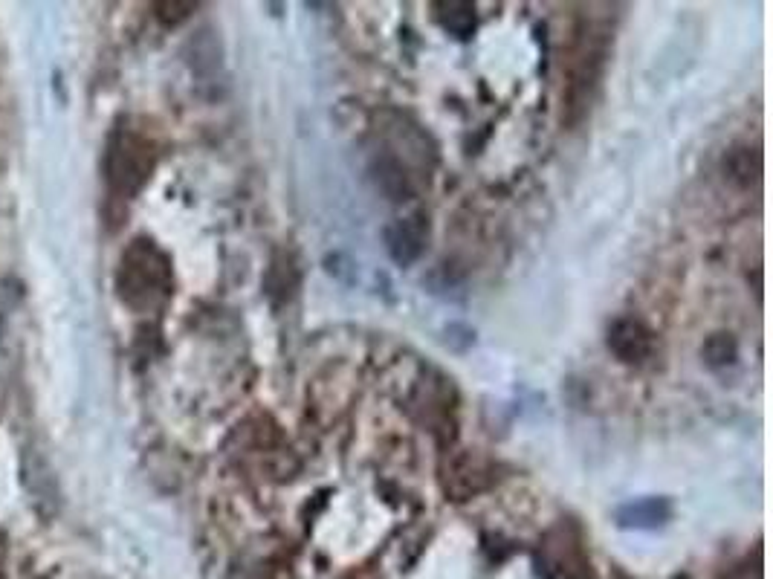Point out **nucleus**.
<instances>
[{"instance_id":"10","label":"nucleus","mask_w":773,"mask_h":579,"mask_svg":"<svg viewBox=\"0 0 773 579\" xmlns=\"http://www.w3.org/2000/svg\"><path fill=\"white\" fill-rule=\"evenodd\" d=\"M724 171H727V180H730V183L747 189V186L759 177L762 166H759V157H756L750 148H733V151L727 154V160H724Z\"/></svg>"},{"instance_id":"9","label":"nucleus","mask_w":773,"mask_h":579,"mask_svg":"<svg viewBox=\"0 0 773 579\" xmlns=\"http://www.w3.org/2000/svg\"><path fill=\"white\" fill-rule=\"evenodd\" d=\"M438 21L441 27L455 35V38H470L475 29V9L470 3L461 0H449V3H438Z\"/></svg>"},{"instance_id":"6","label":"nucleus","mask_w":773,"mask_h":579,"mask_svg":"<svg viewBox=\"0 0 773 579\" xmlns=\"http://www.w3.org/2000/svg\"><path fill=\"white\" fill-rule=\"evenodd\" d=\"M669 519H672V504L666 498H637L617 510V524L635 527V530H655Z\"/></svg>"},{"instance_id":"11","label":"nucleus","mask_w":773,"mask_h":579,"mask_svg":"<svg viewBox=\"0 0 773 579\" xmlns=\"http://www.w3.org/2000/svg\"><path fill=\"white\" fill-rule=\"evenodd\" d=\"M192 70L197 76H212L221 67V44L212 38V32H200L192 41Z\"/></svg>"},{"instance_id":"5","label":"nucleus","mask_w":773,"mask_h":579,"mask_svg":"<svg viewBox=\"0 0 773 579\" xmlns=\"http://www.w3.org/2000/svg\"><path fill=\"white\" fill-rule=\"evenodd\" d=\"M426 238H429V229H426L423 218H406V221L391 223L386 229L388 255L394 258V264L409 267L423 255Z\"/></svg>"},{"instance_id":"4","label":"nucleus","mask_w":773,"mask_h":579,"mask_svg":"<svg viewBox=\"0 0 773 579\" xmlns=\"http://www.w3.org/2000/svg\"><path fill=\"white\" fill-rule=\"evenodd\" d=\"M608 348L623 365H643L652 357V333L637 319H617L608 328Z\"/></svg>"},{"instance_id":"8","label":"nucleus","mask_w":773,"mask_h":579,"mask_svg":"<svg viewBox=\"0 0 773 579\" xmlns=\"http://www.w3.org/2000/svg\"><path fill=\"white\" fill-rule=\"evenodd\" d=\"M24 481H27L29 496L35 504L44 507V513H53L56 507V478H53V469L50 464L38 455V452H29L27 464H24Z\"/></svg>"},{"instance_id":"13","label":"nucleus","mask_w":773,"mask_h":579,"mask_svg":"<svg viewBox=\"0 0 773 579\" xmlns=\"http://www.w3.org/2000/svg\"><path fill=\"white\" fill-rule=\"evenodd\" d=\"M736 357H739V345L730 333H713L704 342V359L710 368H727L736 362Z\"/></svg>"},{"instance_id":"3","label":"nucleus","mask_w":773,"mask_h":579,"mask_svg":"<svg viewBox=\"0 0 773 579\" xmlns=\"http://www.w3.org/2000/svg\"><path fill=\"white\" fill-rule=\"evenodd\" d=\"M603 61H606V47L588 35L580 44L577 56L571 58L568 64V90H565V108L571 113V119H577L585 113L591 96H594V87L600 82V73H603Z\"/></svg>"},{"instance_id":"12","label":"nucleus","mask_w":773,"mask_h":579,"mask_svg":"<svg viewBox=\"0 0 773 579\" xmlns=\"http://www.w3.org/2000/svg\"><path fill=\"white\" fill-rule=\"evenodd\" d=\"M296 284H299V270H296V264L290 261V258H276L273 261V267H270V273H267V293L281 302V299H290L293 296V290H296Z\"/></svg>"},{"instance_id":"14","label":"nucleus","mask_w":773,"mask_h":579,"mask_svg":"<svg viewBox=\"0 0 773 579\" xmlns=\"http://www.w3.org/2000/svg\"><path fill=\"white\" fill-rule=\"evenodd\" d=\"M194 9H197V3H180V0H174V3H157V18H160V24H166V27H177V24H183V21L192 15Z\"/></svg>"},{"instance_id":"2","label":"nucleus","mask_w":773,"mask_h":579,"mask_svg":"<svg viewBox=\"0 0 773 579\" xmlns=\"http://www.w3.org/2000/svg\"><path fill=\"white\" fill-rule=\"evenodd\" d=\"M157 163V151L151 139L142 137L134 128H116L108 154H105V177L113 194L119 197H134L145 186Z\"/></svg>"},{"instance_id":"1","label":"nucleus","mask_w":773,"mask_h":579,"mask_svg":"<svg viewBox=\"0 0 773 579\" xmlns=\"http://www.w3.org/2000/svg\"><path fill=\"white\" fill-rule=\"evenodd\" d=\"M119 299L131 310H154L171 293V264L166 252L151 241H134L125 249L122 264L116 270Z\"/></svg>"},{"instance_id":"7","label":"nucleus","mask_w":773,"mask_h":579,"mask_svg":"<svg viewBox=\"0 0 773 579\" xmlns=\"http://www.w3.org/2000/svg\"><path fill=\"white\" fill-rule=\"evenodd\" d=\"M371 174H374V183H377V189L386 194L388 200H409L412 194H415V186H412V177H409V171L406 166L397 160V157H391V154H380V157H374V163H371Z\"/></svg>"}]
</instances>
